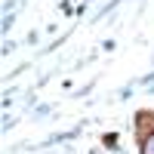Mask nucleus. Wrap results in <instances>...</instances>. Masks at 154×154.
I'll list each match as a JSON object with an SVG mask.
<instances>
[{
  "instance_id": "1",
  "label": "nucleus",
  "mask_w": 154,
  "mask_h": 154,
  "mask_svg": "<svg viewBox=\"0 0 154 154\" xmlns=\"http://www.w3.org/2000/svg\"><path fill=\"white\" fill-rule=\"evenodd\" d=\"M142 154H154V136H148V139H145V148H142Z\"/></svg>"
}]
</instances>
